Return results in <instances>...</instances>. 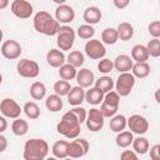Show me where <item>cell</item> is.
Returning a JSON list of instances; mask_svg holds the SVG:
<instances>
[{"label": "cell", "mask_w": 160, "mask_h": 160, "mask_svg": "<svg viewBox=\"0 0 160 160\" xmlns=\"http://www.w3.org/2000/svg\"><path fill=\"white\" fill-rule=\"evenodd\" d=\"M6 149H8V139L2 134H0V152H4Z\"/></svg>", "instance_id": "obj_46"}, {"label": "cell", "mask_w": 160, "mask_h": 160, "mask_svg": "<svg viewBox=\"0 0 160 160\" xmlns=\"http://www.w3.org/2000/svg\"><path fill=\"white\" fill-rule=\"evenodd\" d=\"M2 36H4V34H2V30L0 29V42L2 41Z\"/></svg>", "instance_id": "obj_49"}, {"label": "cell", "mask_w": 160, "mask_h": 160, "mask_svg": "<svg viewBox=\"0 0 160 160\" xmlns=\"http://www.w3.org/2000/svg\"><path fill=\"white\" fill-rule=\"evenodd\" d=\"M76 38V32L71 26L68 25H60L58 32H56V45L60 51H68L71 50L74 46Z\"/></svg>", "instance_id": "obj_4"}, {"label": "cell", "mask_w": 160, "mask_h": 160, "mask_svg": "<svg viewBox=\"0 0 160 160\" xmlns=\"http://www.w3.org/2000/svg\"><path fill=\"white\" fill-rule=\"evenodd\" d=\"M135 78L132 76L131 72H122V74H119L118 79H116V82H114V86H115V92L119 95V96H128L132 88L135 86Z\"/></svg>", "instance_id": "obj_6"}, {"label": "cell", "mask_w": 160, "mask_h": 160, "mask_svg": "<svg viewBox=\"0 0 160 160\" xmlns=\"http://www.w3.org/2000/svg\"><path fill=\"white\" fill-rule=\"evenodd\" d=\"M22 111L30 120H36L40 116V108L35 101H28L22 106Z\"/></svg>", "instance_id": "obj_34"}, {"label": "cell", "mask_w": 160, "mask_h": 160, "mask_svg": "<svg viewBox=\"0 0 160 160\" xmlns=\"http://www.w3.org/2000/svg\"><path fill=\"white\" fill-rule=\"evenodd\" d=\"M11 131L16 135V136H24L28 131H29V124L26 120L18 118L14 119L12 124H11Z\"/></svg>", "instance_id": "obj_32"}, {"label": "cell", "mask_w": 160, "mask_h": 160, "mask_svg": "<svg viewBox=\"0 0 160 160\" xmlns=\"http://www.w3.org/2000/svg\"><path fill=\"white\" fill-rule=\"evenodd\" d=\"M0 52L8 60H16L20 58L22 49H21V45L16 40H6L1 44Z\"/></svg>", "instance_id": "obj_14"}, {"label": "cell", "mask_w": 160, "mask_h": 160, "mask_svg": "<svg viewBox=\"0 0 160 160\" xmlns=\"http://www.w3.org/2000/svg\"><path fill=\"white\" fill-rule=\"evenodd\" d=\"M104 116L100 111V109H96V108H92L89 110L88 115H86V128L92 131V132H96V131H100L104 126Z\"/></svg>", "instance_id": "obj_13"}, {"label": "cell", "mask_w": 160, "mask_h": 160, "mask_svg": "<svg viewBox=\"0 0 160 160\" xmlns=\"http://www.w3.org/2000/svg\"><path fill=\"white\" fill-rule=\"evenodd\" d=\"M32 25L38 32L46 35V36L56 35V32L60 28V24L55 20V18L45 10H40L35 14L34 20H32Z\"/></svg>", "instance_id": "obj_1"}, {"label": "cell", "mask_w": 160, "mask_h": 160, "mask_svg": "<svg viewBox=\"0 0 160 160\" xmlns=\"http://www.w3.org/2000/svg\"><path fill=\"white\" fill-rule=\"evenodd\" d=\"M68 96V102L71 106H80V104L85 100V90L80 86H71Z\"/></svg>", "instance_id": "obj_19"}, {"label": "cell", "mask_w": 160, "mask_h": 160, "mask_svg": "<svg viewBox=\"0 0 160 160\" xmlns=\"http://www.w3.org/2000/svg\"><path fill=\"white\" fill-rule=\"evenodd\" d=\"M8 5H9V0H0V10L8 8Z\"/></svg>", "instance_id": "obj_48"}, {"label": "cell", "mask_w": 160, "mask_h": 160, "mask_svg": "<svg viewBox=\"0 0 160 160\" xmlns=\"http://www.w3.org/2000/svg\"><path fill=\"white\" fill-rule=\"evenodd\" d=\"M68 141L65 140H58L54 142L52 148H51V151H52V155L54 158L56 159H65L68 158Z\"/></svg>", "instance_id": "obj_26"}, {"label": "cell", "mask_w": 160, "mask_h": 160, "mask_svg": "<svg viewBox=\"0 0 160 160\" xmlns=\"http://www.w3.org/2000/svg\"><path fill=\"white\" fill-rule=\"evenodd\" d=\"M132 140H134V136H132V132L129 131V130H124L121 132H118L116 138H115V142L119 148L121 149H126L129 148L131 144H132Z\"/></svg>", "instance_id": "obj_25"}, {"label": "cell", "mask_w": 160, "mask_h": 160, "mask_svg": "<svg viewBox=\"0 0 160 160\" xmlns=\"http://www.w3.org/2000/svg\"><path fill=\"white\" fill-rule=\"evenodd\" d=\"M116 32H118V38L121 41H129L134 36V26L126 21L120 22L116 28Z\"/></svg>", "instance_id": "obj_22"}, {"label": "cell", "mask_w": 160, "mask_h": 160, "mask_svg": "<svg viewBox=\"0 0 160 160\" xmlns=\"http://www.w3.org/2000/svg\"><path fill=\"white\" fill-rule=\"evenodd\" d=\"M22 111V108L11 98H5L0 102V112L4 118L9 119H18L20 118V114Z\"/></svg>", "instance_id": "obj_11"}, {"label": "cell", "mask_w": 160, "mask_h": 160, "mask_svg": "<svg viewBox=\"0 0 160 160\" xmlns=\"http://www.w3.org/2000/svg\"><path fill=\"white\" fill-rule=\"evenodd\" d=\"M62 100L60 96H58L56 94H52V95H49L45 100V106L49 111L51 112H58L62 109Z\"/></svg>", "instance_id": "obj_30"}, {"label": "cell", "mask_w": 160, "mask_h": 160, "mask_svg": "<svg viewBox=\"0 0 160 160\" xmlns=\"http://www.w3.org/2000/svg\"><path fill=\"white\" fill-rule=\"evenodd\" d=\"M102 99H104V94L100 90H98L95 86L89 88V90L85 91V100L90 105H99V104H101Z\"/></svg>", "instance_id": "obj_28"}, {"label": "cell", "mask_w": 160, "mask_h": 160, "mask_svg": "<svg viewBox=\"0 0 160 160\" xmlns=\"http://www.w3.org/2000/svg\"><path fill=\"white\" fill-rule=\"evenodd\" d=\"M16 71L20 76L26 79H35L40 72V66L35 60L21 59L16 64Z\"/></svg>", "instance_id": "obj_7"}, {"label": "cell", "mask_w": 160, "mask_h": 160, "mask_svg": "<svg viewBox=\"0 0 160 160\" xmlns=\"http://www.w3.org/2000/svg\"><path fill=\"white\" fill-rule=\"evenodd\" d=\"M132 151L136 152V154H140V155H144L149 151V148H150V144H149V140L144 136H138L136 139L132 140Z\"/></svg>", "instance_id": "obj_31"}, {"label": "cell", "mask_w": 160, "mask_h": 160, "mask_svg": "<svg viewBox=\"0 0 160 160\" xmlns=\"http://www.w3.org/2000/svg\"><path fill=\"white\" fill-rule=\"evenodd\" d=\"M89 142L86 139L76 138L68 144V158L71 159H80L85 156L89 151Z\"/></svg>", "instance_id": "obj_8"}, {"label": "cell", "mask_w": 160, "mask_h": 160, "mask_svg": "<svg viewBox=\"0 0 160 160\" xmlns=\"http://www.w3.org/2000/svg\"><path fill=\"white\" fill-rule=\"evenodd\" d=\"M131 60L135 61V62H146L148 59L150 58L149 54H148V50L145 48V45H141V44H136L132 46L131 49Z\"/></svg>", "instance_id": "obj_21"}, {"label": "cell", "mask_w": 160, "mask_h": 160, "mask_svg": "<svg viewBox=\"0 0 160 160\" xmlns=\"http://www.w3.org/2000/svg\"><path fill=\"white\" fill-rule=\"evenodd\" d=\"M76 72H78V70L74 66H71L70 64H64L62 66L59 68V76L61 80H65V81L75 79Z\"/></svg>", "instance_id": "obj_36"}, {"label": "cell", "mask_w": 160, "mask_h": 160, "mask_svg": "<svg viewBox=\"0 0 160 160\" xmlns=\"http://www.w3.org/2000/svg\"><path fill=\"white\" fill-rule=\"evenodd\" d=\"M46 95V86L41 81H34L30 85V96L34 100H41Z\"/></svg>", "instance_id": "obj_29"}, {"label": "cell", "mask_w": 160, "mask_h": 160, "mask_svg": "<svg viewBox=\"0 0 160 160\" xmlns=\"http://www.w3.org/2000/svg\"><path fill=\"white\" fill-rule=\"evenodd\" d=\"M112 4H114V6L118 8L119 10H122V9H125V8L129 5V0H114Z\"/></svg>", "instance_id": "obj_45"}, {"label": "cell", "mask_w": 160, "mask_h": 160, "mask_svg": "<svg viewBox=\"0 0 160 160\" xmlns=\"http://www.w3.org/2000/svg\"><path fill=\"white\" fill-rule=\"evenodd\" d=\"M112 64H114V69L118 70L120 74H122V72H130V70L134 65V61L131 60V58L129 55L121 54L115 58Z\"/></svg>", "instance_id": "obj_18"}, {"label": "cell", "mask_w": 160, "mask_h": 160, "mask_svg": "<svg viewBox=\"0 0 160 160\" xmlns=\"http://www.w3.org/2000/svg\"><path fill=\"white\" fill-rule=\"evenodd\" d=\"M85 62V58H84V54L79 50H74V51H70V54L66 56V64H70L71 66H74L75 69L82 66Z\"/></svg>", "instance_id": "obj_33"}, {"label": "cell", "mask_w": 160, "mask_h": 160, "mask_svg": "<svg viewBox=\"0 0 160 160\" xmlns=\"http://www.w3.org/2000/svg\"><path fill=\"white\" fill-rule=\"evenodd\" d=\"M148 31L152 36V39H159L160 38V21L159 20L151 21L148 26Z\"/></svg>", "instance_id": "obj_42"}, {"label": "cell", "mask_w": 160, "mask_h": 160, "mask_svg": "<svg viewBox=\"0 0 160 160\" xmlns=\"http://www.w3.org/2000/svg\"><path fill=\"white\" fill-rule=\"evenodd\" d=\"M6 129H8V121H6V118H4L2 115H0V134H2Z\"/></svg>", "instance_id": "obj_47"}, {"label": "cell", "mask_w": 160, "mask_h": 160, "mask_svg": "<svg viewBox=\"0 0 160 160\" xmlns=\"http://www.w3.org/2000/svg\"><path fill=\"white\" fill-rule=\"evenodd\" d=\"M62 160H75V159H71V158H65V159H62Z\"/></svg>", "instance_id": "obj_52"}, {"label": "cell", "mask_w": 160, "mask_h": 160, "mask_svg": "<svg viewBox=\"0 0 160 160\" xmlns=\"http://www.w3.org/2000/svg\"><path fill=\"white\" fill-rule=\"evenodd\" d=\"M2 84V75H1V72H0V85Z\"/></svg>", "instance_id": "obj_51"}, {"label": "cell", "mask_w": 160, "mask_h": 160, "mask_svg": "<svg viewBox=\"0 0 160 160\" xmlns=\"http://www.w3.org/2000/svg\"><path fill=\"white\" fill-rule=\"evenodd\" d=\"M131 74L135 79H145L150 74V65L148 62H135L131 68Z\"/></svg>", "instance_id": "obj_24"}, {"label": "cell", "mask_w": 160, "mask_h": 160, "mask_svg": "<svg viewBox=\"0 0 160 160\" xmlns=\"http://www.w3.org/2000/svg\"><path fill=\"white\" fill-rule=\"evenodd\" d=\"M149 56L152 58H159L160 56V40L159 39H151L149 42L145 45Z\"/></svg>", "instance_id": "obj_39"}, {"label": "cell", "mask_w": 160, "mask_h": 160, "mask_svg": "<svg viewBox=\"0 0 160 160\" xmlns=\"http://www.w3.org/2000/svg\"><path fill=\"white\" fill-rule=\"evenodd\" d=\"M118 40H119V38H118L116 29H114V28H106V29L102 30V32H101V40H100L102 44L114 45Z\"/></svg>", "instance_id": "obj_35"}, {"label": "cell", "mask_w": 160, "mask_h": 160, "mask_svg": "<svg viewBox=\"0 0 160 160\" xmlns=\"http://www.w3.org/2000/svg\"><path fill=\"white\" fill-rule=\"evenodd\" d=\"M70 111L75 115V118L78 119V121H79L80 125H81L82 122H85L88 112H86V110H85L84 108H81V106H74L72 109H70Z\"/></svg>", "instance_id": "obj_41"}, {"label": "cell", "mask_w": 160, "mask_h": 160, "mask_svg": "<svg viewBox=\"0 0 160 160\" xmlns=\"http://www.w3.org/2000/svg\"><path fill=\"white\" fill-rule=\"evenodd\" d=\"M150 149V159L151 160H160V145L155 144Z\"/></svg>", "instance_id": "obj_44"}, {"label": "cell", "mask_w": 160, "mask_h": 160, "mask_svg": "<svg viewBox=\"0 0 160 160\" xmlns=\"http://www.w3.org/2000/svg\"><path fill=\"white\" fill-rule=\"evenodd\" d=\"M84 50H85V54L92 60H101L102 58H105V54H106L105 45L98 39L88 40Z\"/></svg>", "instance_id": "obj_10"}, {"label": "cell", "mask_w": 160, "mask_h": 160, "mask_svg": "<svg viewBox=\"0 0 160 160\" xmlns=\"http://www.w3.org/2000/svg\"><path fill=\"white\" fill-rule=\"evenodd\" d=\"M76 35H78L80 39L90 40V39H92L94 35H95V29H94V26H91V25L82 24V25H80V26L78 28Z\"/></svg>", "instance_id": "obj_37"}, {"label": "cell", "mask_w": 160, "mask_h": 160, "mask_svg": "<svg viewBox=\"0 0 160 160\" xmlns=\"http://www.w3.org/2000/svg\"><path fill=\"white\" fill-rule=\"evenodd\" d=\"M80 126L81 125L79 124L75 115L69 110L61 116L60 121L56 125V130L59 134H61L62 136H65L68 139H76L81 130Z\"/></svg>", "instance_id": "obj_3"}, {"label": "cell", "mask_w": 160, "mask_h": 160, "mask_svg": "<svg viewBox=\"0 0 160 160\" xmlns=\"http://www.w3.org/2000/svg\"><path fill=\"white\" fill-rule=\"evenodd\" d=\"M49 154V145L44 139H30L24 144V160H45Z\"/></svg>", "instance_id": "obj_2"}, {"label": "cell", "mask_w": 160, "mask_h": 160, "mask_svg": "<svg viewBox=\"0 0 160 160\" xmlns=\"http://www.w3.org/2000/svg\"><path fill=\"white\" fill-rule=\"evenodd\" d=\"M94 84H95V88H96L98 90H100L104 95H105L106 92L111 91L112 88H114V80H112L110 76H108V75H104V76L99 78L98 80H95Z\"/></svg>", "instance_id": "obj_27"}, {"label": "cell", "mask_w": 160, "mask_h": 160, "mask_svg": "<svg viewBox=\"0 0 160 160\" xmlns=\"http://www.w3.org/2000/svg\"><path fill=\"white\" fill-rule=\"evenodd\" d=\"M126 126H129V131L141 136L149 130V121L145 116L140 114H134L129 119H126Z\"/></svg>", "instance_id": "obj_9"}, {"label": "cell", "mask_w": 160, "mask_h": 160, "mask_svg": "<svg viewBox=\"0 0 160 160\" xmlns=\"http://www.w3.org/2000/svg\"><path fill=\"white\" fill-rule=\"evenodd\" d=\"M65 61H66V56L59 49H50L46 54V62L51 68H58L59 69L60 66H62L65 64Z\"/></svg>", "instance_id": "obj_17"}, {"label": "cell", "mask_w": 160, "mask_h": 160, "mask_svg": "<svg viewBox=\"0 0 160 160\" xmlns=\"http://www.w3.org/2000/svg\"><path fill=\"white\" fill-rule=\"evenodd\" d=\"M75 79H76L78 86L82 88V89L91 88L92 84L95 82V75H94V72L90 69H86V68L78 70Z\"/></svg>", "instance_id": "obj_16"}, {"label": "cell", "mask_w": 160, "mask_h": 160, "mask_svg": "<svg viewBox=\"0 0 160 160\" xmlns=\"http://www.w3.org/2000/svg\"><path fill=\"white\" fill-rule=\"evenodd\" d=\"M45 160H58L56 158H54V156H51V158H46Z\"/></svg>", "instance_id": "obj_50"}, {"label": "cell", "mask_w": 160, "mask_h": 160, "mask_svg": "<svg viewBox=\"0 0 160 160\" xmlns=\"http://www.w3.org/2000/svg\"><path fill=\"white\" fill-rule=\"evenodd\" d=\"M10 9L11 12L19 19H29L34 11L31 2L26 0H14L10 5Z\"/></svg>", "instance_id": "obj_12"}, {"label": "cell", "mask_w": 160, "mask_h": 160, "mask_svg": "<svg viewBox=\"0 0 160 160\" xmlns=\"http://www.w3.org/2000/svg\"><path fill=\"white\" fill-rule=\"evenodd\" d=\"M98 70L102 74H109L110 71L114 70V64H112V60L108 59V58H102L101 60H99V64H98Z\"/></svg>", "instance_id": "obj_40"}, {"label": "cell", "mask_w": 160, "mask_h": 160, "mask_svg": "<svg viewBox=\"0 0 160 160\" xmlns=\"http://www.w3.org/2000/svg\"><path fill=\"white\" fill-rule=\"evenodd\" d=\"M119 104H120V96L114 91H109L104 95V99L101 101V106H100V111L102 114L104 118H112L114 115H116L118 109H119Z\"/></svg>", "instance_id": "obj_5"}, {"label": "cell", "mask_w": 160, "mask_h": 160, "mask_svg": "<svg viewBox=\"0 0 160 160\" xmlns=\"http://www.w3.org/2000/svg\"><path fill=\"white\" fill-rule=\"evenodd\" d=\"M71 89V85L69 81H65V80H58L55 84H54V91L58 96H66L69 94Z\"/></svg>", "instance_id": "obj_38"}, {"label": "cell", "mask_w": 160, "mask_h": 160, "mask_svg": "<svg viewBox=\"0 0 160 160\" xmlns=\"http://www.w3.org/2000/svg\"><path fill=\"white\" fill-rule=\"evenodd\" d=\"M109 128L111 131L114 132H121L125 130L126 128V118L121 114H116L112 118H110V122H109Z\"/></svg>", "instance_id": "obj_23"}, {"label": "cell", "mask_w": 160, "mask_h": 160, "mask_svg": "<svg viewBox=\"0 0 160 160\" xmlns=\"http://www.w3.org/2000/svg\"><path fill=\"white\" fill-rule=\"evenodd\" d=\"M82 18L85 20V22L88 25H95L98 22H100L101 18H102V14H101V10L96 6H89L84 10V14H82Z\"/></svg>", "instance_id": "obj_20"}, {"label": "cell", "mask_w": 160, "mask_h": 160, "mask_svg": "<svg viewBox=\"0 0 160 160\" xmlns=\"http://www.w3.org/2000/svg\"><path fill=\"white\" fill-rule=\"evenodd\" d=\"M120 160H139L138 154L134 152L132 150H124L120 154Z\"/></svg>", "instance_id": "obj_43"}, {"label": "cell", "mask_w": 160, "mask_h": 160, "mask_svg": "<svg viewBox=\"0 0 160 160\" xmlns=\"http://www.w3.org/2000/svg\"><path fill=\"white\" fill-rule=\"evenodd\" d=\"M74 19H75V11L70 5H68V4L58 5V8L55 10V20L59 24L66 25V24L72 22Z\"/></svg>", "instance_id": "obj_15"}]
</instances>
